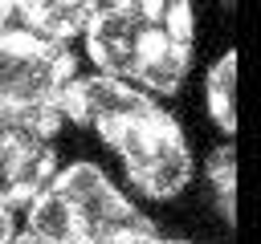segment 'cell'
Returning a JSON list of instances; mask_svg holds the SVG:
<instances>
[{
	"mask_svg": "<svg viewBox=\"0 0 261 244\" xmlns=\"http://www.w3.org/2000/svg\"><path fill=\"white\" fill-rule=\"evenodd\" d=\"M86 49L102 77L139 81L175 94L196 57V16L184 0H118L98 4L86 24Z\"/></svg>",
	"mask_w": 261,
	"mask_h": 244,
	"instance_id": "2",
	"label": "cell"
},
{
	"mask_svg": "<svg viewBox=\"0 0 261 244\" xmlns=\"http://www.w3.org/2000/svg\"><path fill=\"white\" fill-rule=\"evenodd\" d=\"M12 28V0H0V33Z\"/></svg>",
	"mask_w": 261,
	"mask_h": 244,
	"instance_id": "11",
	"label": "cell"
},
{
	"mask_svg": "<svg viewBox=\"0 0 261 244\" xmlns=\"http://www.w3.org/2000/svg\"><path fill=\"white\" fill-rule=\"evenodd\" d=\"M204 102H208L212 122L232 134V130H237V49H228V53L208 69Z\"/></svg>",
	"mask_w": 261,
	"mask_h": 244,
	"instance_id": "7",
	"label": "cell"
},
{
	"mask_svg": "<svg viewBox=\"0 0 261 244\" xmlns=\"http://www.w3.org/2000/svg\"><path fill=\"white\" fill-rule=\"evenodd\" d=\"M208 191L220 220L232 228L237 224V150L232 146H216L208 155Z\"/></svg>",
	"mask_w": 261,
	"mask_h": 244,
	"instance_id": "8",
	"label": "cell"
},
{
	"mask_svg": "<svg viewBox=\"0 0 261 244\" xmlns=\"http://www.w3.org/2000/svg\"><path fill=\"white\" fill-rule=\"evenodd\" d=\"M12 244H41V240H33V236H12Z\"/></svg>",
	"mask_w": 261,
	"mask_h": 244,
	"instance_id": "12",
	"label": "cell"
},
{
	"mask_svg": "<svg viewBox=\"0 0 261 244\" xmlns=\"http://www.w3.org/2000/svg\"><path fill=\"white\" fill-rule=\"evenodd\" d=\"M12 236H16V224H12V211L0 203V244H12Z\"/></svg>",
	"mask_w": 261,
	"mask_h": 244,
	"instance_id": "9",
	"label": "cell"
},
{
	"mask_svg": "<svg viewBox=\"0 0 261 244\" xmlns=\"http://www.w3.org/2000/svg\"><path fill=\"white\" fill-rule=\"evenodd\" d=\"M29 236L41 244H118L159 236V224L143 216L98 163H69L29 203Z\"/></svg>",
	"mask_w": 261,
	"mask_h": 244,
	"instance_id": "3",
	"label": "cell"
},
{
	"mask_svg": "<svg viewBox=\"0 0 261 244\" xmlns=\"http://www.w3.org/2000/svg\"><path fill=\"white\" fill-rule=\"evenodd\" d=\"M118 244H188V240H163V236H135V240H118Z\"/></svg>",
	"mask_w": 261,
	"mask_h": 244,
	"instance_id": "10",
	"label": "cell"
},
{
	"mask_svg": "<svg viewBox=\"0 0 261 244\" xmlns=\"http://www.w3.org/2000/svg\"><path fill=\"white\" fill-rule=\"evenodd\" d=\"M69 122H90L147 199H171L188 187L192 150L179 122L135 85L102 73L77 77L69 89Z\"/></svg>",
	"mask_w": 261,
	"mask_h": 244,
	"instance_id": "1",
	"label": "cell"
},
{
	"mask_svg": "<svg viewBox=\"0 0 261 244\" xmlns=\"http://www.w3.org/2000/svg\"><path fill=\"white\" fill-rule=\"evenodd\" d=\"M77 61L69 49L37 41L20 28L0 33V118L41 138L57 134L69 118V89Z\"/></svg>",
	"mask_w": 261,
	"mask_h": 244,
	"instance_id": "4",
	"label": "cell"
},
{
	"mask_svg": "<svg viewBox=\"0 0 261 244\" xmlns=\"http://www.w3.org/2000/svg\"><path fill=\"white\" fill-rule=\"evenodd\" d=\"M53 175H57V150L49 146V138L0 118V203L4 207L33 203Z\"/></svg>",
	"mask_w": 261,
	"mask_h": 244,
	"instance_id": "5",
	"label": "cell"
},
{
	"mask_svg": "<svg viewBox=\"0 0 261 244\" xmlns=\"http://www.w3.org/2000/svg\"><path fill=\"white\" fill-rule=\"evenodd\" d=\"M98 4H61V0H20L12 4V28L37 37V41H49V45H61L77 33H86L90 16H94Z\"/></svg>",
	"mask_w": 261,
	"mask_h": 244,
	"instance_id": "6",
	"label": "cell"
}]
</instances>
